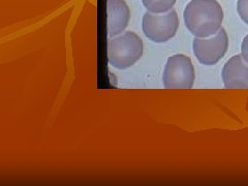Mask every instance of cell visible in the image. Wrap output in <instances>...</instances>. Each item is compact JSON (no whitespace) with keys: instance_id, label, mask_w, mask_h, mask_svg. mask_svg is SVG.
I'll return each mask as SVG.
<instances>
[{"instance_id":"cell-2","label":"cell","mask_w":248,"mask_h":186,"mask_svg":"<svg viewBox=\"0 0 248 186\" xmlns=\"http://www.w3.org/2000/svg\"><path fill=\"white\" fill-rule=\"evenodd\" d=\"M143 55V41L138 34L127 31L110 40L108 58L110 64L118 69L133 66Z\"/></svg>"},{"instance_id":"cell-3","label":"cell","mask_w":248,"mask_h":186,"mask_svg":"<svg viewBox=\"0 0 248 186\" xmlns=\"http://www.w3.org/2000/svg\"><path fill=\"white\" fill-rule=\"evenodd\" d=\"M195 79V67L189 57L183 54H176L168 58L162 75L166 89H191Z\"/></svg>"},{"instance_id":"cell-4","label":"cell","mask_w":248,"mask_h":186,"mask_svg":"<svg viewBox=\"0 0 248 186\" xmlns=\"http://www.w3.org/2000/svg\"><path fill=\"white\" fill-rule=\"evenodd\" d=\"M179 27L177 12L170 10L162 15L147 12L143 16V32L154 43H166L176 35Z\"/></svg>"},{"instance_id":"cell-1","label":"cell","mask_w":248,"mask_h":186,"mask_svg":"<svg viewBox=\"0 0 248 186\" xmlns=\"http://www.w3.org/2000/svg\"><path fill=\"white\" fill-rule=\"evenodd\" d=\"M185 26L196 37H210L221 29L223 10L217 0H191L186 5Z\"/></svg>"},{"instance_id":"cell-8","label":"cell","mask_w":248,"mask_h":186,"mask_svg":"<svg viewBox=\"0 0 248 186\" xmlns=\"http://www.w3.org/2000/svg\"><path fill=\"white\" fill-rule=\"evenodd\" d=\"M177 0H142L146 10L153 14H165L173 9Z\"/></svg>"},{"instance_id":"cell-9","label":"cell","mask_w":248,"mask_h":186,"mask_svg":"<svg viewBox=\"0 0 248 186\" xmlns=\"http://www.w3.org/2000/svg\"><path fill=\"white\" fill-rule=\"evenodd\" d=\"M237 12L239 17L248 25V0H238L237 1Z\"/></svg>"},{"instance_id":"cell-10","label":"cell","mask_w":248,"mask_h":186,"mask_svg":"<svg viewBox=\"0 0 248 186\" xmlns=\"http://www.w3.org/2000/svg\"><path fill=\"white\" fill-rule=\"evenodd\" d=\"M241 56L248 63V34L244 37L241 45Z\"/></svg>"},{"instance_id":"cell-7","label":"cell","mask_w":248,"mask_h":186,"mask_svg":"<svg viewBox=\"0 0 248 186\" xmlns=\"http://www.w3.org/2000/svg\"><path fill=\"white\" fill-rule=\"evenodd\" d=\"M108 35L116 36L125 30L130 19V11L124 0H107Z\"/></svg>"},{"instance_id":"cell-6","label":"cell","mask_w":248,"mask_h":186,"mask_svg":"<svg viewBox=\"0 0 248 186\" xmlns=\"http://www.w3.org/2000/svg\"><path fill=\"white\" fill-rule=\"evenodd\" d=\"M221 78L227 89H248V63L241 55L232 56L223 65Z\"/></svg>"},{"instance_id":"cell-5","label":"cell","mask_w":248,"mask_h":186,"mask_svg":"<svg viewBox=\"0 0 248 186\" xmlns=\"http://www.w3.org/2000/svg\"><path fill=\"white\" fill-rule=\"evenodd\" d=\"M229 36L227 31L221 28L210 37H196L192 43V50L200 63L214 65L228 52Z\"/></svg>"}]
</instances>
